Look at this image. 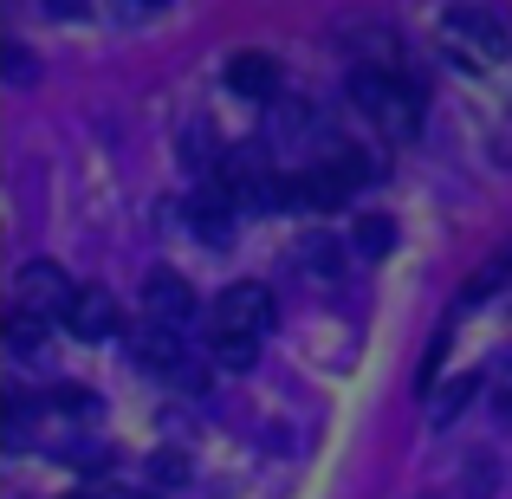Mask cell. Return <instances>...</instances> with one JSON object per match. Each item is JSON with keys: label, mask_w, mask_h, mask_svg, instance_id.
<instances>
[{"label": "cell", "mask_w": 512, "mask_h": 499, "mask_svg": "<svg viewBox=\"0 0 512 499\" xmlns=\"http://www.w3.org/2000/svg\"><path fill=\"white\" fill-rule=\"evenodd\" d=\"M299 260H305V266H312V273H318V279H338V247H331V240H325V234H318V240H305V253H299Z\"/></svg>", "instance_id": "cell-14"}, {"label": "cell", "mask_w": 512, "mask_h": 499, "mask_svg": "<svg viewBox=\"0 0 512 499\" xmlns=\"http://www.w3.org/2000/svg\"><path fill=\"white\" fill-rule=\"evenodd\" d=\"M137 7H169V0H137Z\"/></svg>", "instance_id": "cell-19"}, {"label": "cell", "mask_w": 512, "mask_h": 499, "mask_svg": "<svg viewBox=\"0 0 512 499\" xmlns=\"http://www.w3.org/2000/svg\"><path fill=\"white\" fill-rule=\"evenodd\" d=\"M65 325H72V337H85V344H104V337L124 331V318H117L111 292H78L72 312H65Z\"/></svg>", "instance_id": "cell-7"}, {"label": "cell", "mask_w": 512, "mask_h": 499, "mask_svg": "<svg viewBox=\"0 0 512 499\" xmlns=\"http://www.w3.org/2000/svg\"><path fill=\"white\" fill-rule=\"evenodd\" d=\"M13 299H20V312H33V318H65V312H72V299H78V286L65 279V266L26 260L20 279H13Z\"/></svg>", "instance_id": "cell-4"}, {"label": "cell", "mask_w": 512, "mask_h": 499, "mask_svg": "<svg viewBox=\"0 0 512 499\" xmlns=\"http://www.w3.org/2000/svg\"><path fill=\"white\" fill-rule=\"evenodd\" d=\"M188 214H195L188 227H195L201 240H214V247L234 234V201H227V188H201V195L188 201Z\"/></svg>", "instance_id": "cell-8"}, {"label": "cell", "mask_w": 512, "mask_h": 499, "mask_svg": "<svg viewBox=\"0 0 512 499\" xmlns=\"http://www.w3.org/2000/svg\"><path fill=\"white\" fill-rule=\"evenodd\" d=\"M441 39H448L454 65H493L512 52V33L493 20L487 7H448L441 13Z\"/></svg>", "instance_id": "cell-2"}, {"label": "cell", "mask_w": 512, "mask_h": 499, "mask_svg": "<svg viewBox=\"0 0 512 499\" xmlns=\"http://www.w3.org/2000/svg\"><path fill=\"white\" fill-rule=\"evenodd\" d=\"M143 312L175 325V331H188L195 325V286H188L182 273H169V266H156V273L143 279Z\"/></svg>", "instance_id": "cell-6"}, {"label": "cell", "mask_w": 512, "mask_h": 499, "mask_svg": "<svg viewBox=\"0 0 512 499\" xmlns=\"http://www.w3.org/2000/svg\"><path fill=\"white\" fill-rule=\"evenodd\" d=\"M208 350L221 370H247L260 357V331H208Z\"/></svg>", "instance_id": "cell-10"}, {"label": "cell", "mask_w": 512, "mask_h": 499, "mask_svg": "<svg viewBox=\"0 0 512 499\" xmlns=\"http://www.w3.org/2000/svg\"><path fill=\"white\" fill-rule=\"evenodd\" d=\"M376 169H363V156H331V163H312L299 175V182L286 188V201L292 208H312V214H331V208H344L350 195H357V182H370Z\"/></svg>", "instance_id": "cell-3"}, {"label": "cell", "mask_w": 512, "mask_h": 499, "mask_svg": "<svg viewBox=\"0 0 512 499\" xmlns=\"http://www.w3.org/2000/svg\"><path fill=\"white\" fill-rule=\"evenodd\" d=\"M350 247H357V260H383V253L396 247V227H389L383 214H363V221L350 227Z\"/></svg>", "instance_id": "cell-11"}, {"label": "cell", "mask_w": 512, "mask_h": 499, "mask_svg": "<svg viewBox=\"0 0 512 499\" xmlns=\"http://www.w3.org/2000/svg\"><path fill=\"white\" fill-rule=\"evenodd\" d=\"M39 7H46V13H52V20H78V13H85V7H91V0H39Z\"/></svg>", "instance_id": "cell-17"}, {"label": "cell", "mask_w": 512, "mask_h": 499, "mask_svg": "<svg viewBox=\"0 0 512 499\" xmlns=\"http://www.w3.org/2000/svg\"><path fill=\"white\" fill-rule=\"evenodd\" d=\"M500 493V461H493L487 448L467 454V499H493Z\"/></svg>", "instance_id": "cell-13"}, {"label": "cell", "mask_w": 512, "mask_h": 499, "mask_svg": "<svg viewBox=\"0 0 512 499\" xmlns=\"http://www.w3.org/2000/svg\"><path fill=\"white\" fill-rule=\"evenodd\" d=\"M474 396H480V376L467 370L461 383H448V389H441V396H435V428H448L454 415H467V409H474Z\"/></svg>", "instance_id": "cell-12"}, {"label": "cell", "mask_w": 512, "mask_h": 499, "mask_svg": "<svg viewBox=\"0 0 512 499\" xmlns=\"http://www.w3.org/2000/svg\"><path fill=\"white\" fill-rule=\"evenodd\" d=\"M493 415H500V422H506V428H512V383H506V389H500V396H493Z\"/></svg>", "instance_id": "cell-18"}, {"label": "cell", "mask_w": 512, "mask_h": 499, "mask_svg": "<svg viewBox=\"0 0 512 499\" xmlns=\"http://www.w3.org/2000/svg\"><path fill=\"white\" fill-rule=\"evenodd\" d=\"M7 78L13 85H33V52L26 46H7Z\"/></svg>", "instance_id": "cell-15"}, {"label": "cell", "mask_w": 512, "mask_h": 499, "mask_svg": "<svg viewBox=\"0 0 512 499\" xmlns=\"http://www.w3.org/2000/svg\"><path fill=\"white\" fill-rule=\"evenodd\" d=\"M182 467H188L182 454H156V461H150V474L163 480V487H182Z\"/></svg>", "instance_id": "cell-16"}, {"label": "cell", "mask_w": 512, "mask_h": 499, "mask_svg": "<svg viewBox=\"0 0 512 499\" xmlns=\"http://www.w3.org/2000/svg\"><path fill=\"white\" fill-rule=\"evenodd\" d=\"M227 85H234L240 98H273L279 91V65L266 59V52H240V59L227 65Z\"/></svg>", "instance_id": "cell-9"}, {"label": "cell", "mask_w": 512, "mask_h": 499, "mask_svg": "<svg viewBox=\"0 0 512 499\" xmlns=\"http://www.w3.org/2000/svg\"><path fill=\"white\" fill-rule=\"evenodd\" d=\"M208 331H273V292L260 286V279H240V286H227L221 299H214L208 312Z\"/></svg>", "instance_id": "cell-5"}, {"label": "cell", "mask_w": 512, "mask_h": 499, "mask_svg": "<svg viewBox=\"0 0 512 499\" xmlns=\"http://www.w3.org/2000/svg\"><path fill=\"white\" fill-rule=\"evenodd\" d=\"M350 98H357L363 111H370V117H376V124H383L396 143H409L415 130H422V111H415V98L396 85V78H389V65H376V59L350 72Z\"/></svg>", "instance_id": "cell-1"}]
</instances>
